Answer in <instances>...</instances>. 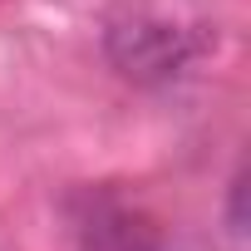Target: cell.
<instances>
[{
  "label": "cell",
  "mask_w": 251,
  "mask_h": 251,
  "mask_svg": "<svg viewBox=\"0 0 251 251\" xmlns=\"http://www.w3.org/2000/svg\"><path fill=\"white\" fill-rule=\"evenodd\" d=\"M103 45H108L113 69L133 84H168L202 50L197 30L163 5H128L123 15H113Z\"/></svg>",
  "instance_id": "1"
},
{
  "label": "cell",
  "mask_w": 251,
  "mask_h": 251,
  "mask_svg": "<svg viewBox=\"0 0 251 251\" xmlns=\"http://www.w3.org/2000/svg\"><path fill=\"white\" fill-rule=\"evenodd\" d=\"M69 226L84 251H163V231L148 212L99 187L69 202Z\"/></svg>",
  "instance_id": "2"
}]
</instances>
